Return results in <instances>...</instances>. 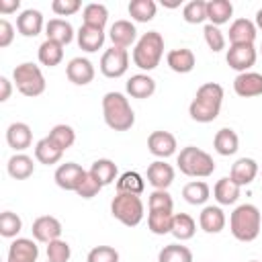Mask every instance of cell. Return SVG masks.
<instances>
[{"mask_svg": "<svg viewBox=\"0 0 262 262\" xmlns=\"http://www.w3.org/2000/svg\"><path fill=\"white\" fill-rule=\"evenodd\" d=\"M37 57H39V61H41L43 66H47V68H55V66H59L61 59H63V45L45 39V41L39 45V53H37Z\"/></svg>", "mask_w": 262, "mask_h": 262, "instance_id": "32", "label": "cell"}, {"mask_svg": "<svg viewBox=\"0 0 262 262\" xmlns=\"http://www.w3.org/2000/svg\"><path fill=\"white\" fill-rule=\"evenodd\" d=\"M18 6H20V0H0V12H2V14L16 12Z\"/></svg>", "mask_w": 262, "mask_h": 262, "instance_id": "52", "label": "cell"}, {"mask_svg": "<svg viewBox=\"0 0 262 262\" xmlns=\"http://www.w3.org/2000/svg\"><path fill=\"white\" fill-rule=\"evenodd\" d=\"M45 23H43V14L35 8H27L16 16V31L23 37H37L43 31Z\"/></svg>", "mask_w": 262, "mask_h": 262, "instance_id": "19", "label": "cell"}, {"mask_svg": "<svg viewBox=\"0 0 262 262\" xmlns=\"http://www.w3.org/2000/svg\"><path fill=\"white\" fill-rule=\"evenodd\" d=\"M47 137H49L61 151H66V149H70V147L74 145V141H76V131H74L70 125L59 123V125L51 127V131H49Z\"/></svg>", "mask_w": 262, "mask_h": 262, "instance_id": "40", "label": "cell"}, {"mask_svg": "<svg viewBox=\"0 0 262 262\" xmlns=\"http://www.w3.org/2000/svg\"><path fill=\"white\" fill-rule=\"evenodd\" d=\"M102 190V184L88 172L86 174V178H84V182L78 186V190H76V194L78 196H82V199H92V196H96L98 192Z\"/></svg>", "mask_w": 262, "mask_h": 262, "instance_id": "48", "label": "cell"}, {"mask_svg": "<svg viewBox=\"0 0 262 262\" xmlns=\"http://www.w3.org/2000/svg\"><path fill=\"white\" fill-rule=\"evenodd\" d=\"M37 258H39L37 244L29 237H16L8 248L6 262H37Z\"/></svg>", "mask_w": 262, "mask_h": 262, "instance_id": "17", "label": "cell"}, {"mask_svg": "<svg viewBox=\"0 0 262 262\" xmlns=\"http://www.w3.org/2000/svg\"><path fill=\"white\" fill-rule=\"evenodd\" d=\"M182 18L188 25H201L207 20V2L205 0H190L182 8Z\"/></svg>", "mask_w": 262, "mask_h": 262, "instance_id": "42", "label": "cell"}, {"mask_svg": "<svg viewBox=\"0 0 262 262\" xmlns=\"http://www.w3.org/2000/svg\"><path fill=\"white\" fill-rule=\"evenodd\" d=\"M63 151L49 139V137H43L35 143V160L39 164H45V166H51V164H57L61 160Z\"/></svg>", "mask_w": 262, "mask_h": 262, "instance_id": "29", "label": "cell"}, {"mask_svg": "<svg viewBox=\"0 0 262 262\" xmlns=\"http://www.w3.org/2000/svg\"><path fill=\"white\" fill-rule=\"evenodd\" d=\"M108 37L113 41V47H121V49H127L131 47L133 43H137V29L131 20H115L111 25V31H108Z\"/></svg>", "mask_w": 262, "mask_h": 262, "instance_id": "16", "label": "cell"}, {"mask_svg": "<svg viewBox=\"0 0 262 262\" xmlns=\"http://www.w3.org/2000/svg\"><path fill=\"white\" fill-rule=\"evenodd\" d=\"M254 41H256V25L250 18H235L229 27V43L254 45Z\"/></svg>", "mask_w": 262, "mask_h": 262, "instance_id": "20", "label": "cell"}, {"mask_svg": "<svg viewBox=\"0 0 262 262\" xmlns=\"http://www.w3.org/2000/svg\"><path fill=\"white\" fill-rule=\"evenodd\" d=\"M209 194H211V188L203 180H192L182 188V196L190 205H205L209 201Z\"/></svg>", "mask_w": 262, "mask_h": 262, "instance_id": "35", "label": "cell"}, {"mask_svg": "<svg viewBox=\"0 0 262 262\" xmlns=\"http://www.w3.org/2000/svg\"><path fill=\"white\" fill-rule=\"evenodd\" d=\"M262 227L260 209L252 203H244L229 215V229L237 242H254Z\"/></svg>", "mask_w": 262, "mask_h": 262, "instance_id": "2", "label": "cell"}, {"mask_svg": "<svg viewBox=\"0 0 262 262\" xmlns=\"http://www.w3.org/2000/svg\"><path fill=\"white\" fill-rule=\"evenodd\" d=\"M147 207L149 211H172L174 209L172 194L168 190H154L147 199Z\"/></svg>", "mask_w": 262, "mask_h": 262, "instance_id": "46", "label": "cell"}, {"mask_svg": "<svg viewBox=\"0 0 262 262\" xmlns=\"http://www.w3.org/2000/svg\"><path fill=\"white\" fill-rule=\"evenodd\" d=\"M12 80H14V86L20 94L25 96H39L45 92V78H43V72L39 66L31 63V61H25L20 66L14 68L12 72Z\"/></svg>", "mask_w": 262, "mask_h": 262, "instance_id": "7", "label": "cell"}, {"mask_svg": "<svg viewBox=\"0 0 262 262\" xmlns=\"http://www.w3.org/2000/svg\"><path fill=\"white\" fill-rule=\"evenodd\" d=\"M23 229V219L12 213V211H4L0 215V235L2 237H16Z\"/></svg>", "mask_w": 262, "mask_h": 262, "instance_id": "43", "label": "cell"}, {"mask_svg": "<svg viewBox=\"0 0 262 262\" xmlns=\"http://www.w3.org/2000/svg\"><path fill=\"white\" fill-rule=\"evenodd\" d=\"M127 94L133 98H149L156 92V80L147 74H135L127 80Z\"/></svg>", "mask_w": 262, "mask_h": 262, "instance_id": "25", "label": "cell"}, {"mask_svg": "<svg viewBox=\"0 0 262 262\" xmlns=\"http://www.w3.org/2000/svg\"><path fill=\"white\" fill-rule=\"evenodd\" d=\"M66 76L76 86H86L94 80V66L86 57H74L66 66Z\"/></svg>", "mask_w": 262, "mask_h": 262, "instance_id": "13", "label": "cell"}, {"mask_svg": "<svg viewBox=\"0 0 262 262\" xmlns=\"http://www.w3.org/2000/svg\"><path fill=\"white\" fill-rule=\"evenodd\" d=\"M166 63H168V68H170L172 72H176V74H188V72L194 70L196 59H194V53H192L190 49L178 47V49L168 51Z\"/></svg>", "mask_w": 262, "mask_h": 262, "instance_id": "22", "label": "cell"}, {"mask_svg": "<svg viewBox=\"0 0 262 262\" xmlns=\"http://www.w3.org/2000/svg\"><path fill=\"white\" fill-rule=\"evenodd\" d=\"M199 225L205 233H219L225 227V213L221 207L207 205L199 215Z\"/></svg>", "mask_w": 262, "mask_h": 262, "instance_id": "23", "label": "cell"}, {"mask_svg": "<svg viewBox=\"0 0 262 262\" xmlns=\"http://www.w3.org/2000/svg\"><path fill=\"white\" fill-rule=\"evenodd\" d=\"M147 182L154 186V190H168V186L174 182V168L164 160L151 162L147 166Z\"/></svg>", "mask_w": 262, "mask_h": 262, "instance_id": "14", "label": "cell"}, {"mask_svg": "<svg viewBox=\"0 0 262 262\" xmlns=\"http://www.w3.org/2000/svg\"><path fill=\"white\" fill-rule=\"evenodd\" d=\"M158 262H192V252L180 244H168L160 250Z\"/></svg>", "mask_w": 262, "mask_h": 262, "instance_id": "41", "label": "cell"}, {"mask_svg": "<svg viewBox=\"0 0 262 262\" xmlns=\"http://www.w3.org/2000/svg\"><path fill=\"white\" fill-rule=\"evenodd\" d=\"M102 117L113 131H127L135 123V113L121 92H106L102 98Z\"/></svg>", "mask_w": 262, "mask_h": 262, "instance_id": "3", "label": "cell"}, {"mask_svg": "<svg viewBox=\"0 0 262 262\" xmlns=\"http://www.w3.org/2000/svg\"><path fill=\"white\" fill-rule=\"evenodd\" d=\"M250 262H258V260H250Z\"/></svg>", "mask_w": 262, "mask_h": 262, "instance_id": "55", "label": "cell"}, {"mask_svg": "<svg viewBox=\"0 0 262 262\" xmlns=\"http://www.w3.org/2000/svg\"><path fill=\"white\" fill-rule=\"evenodd\" d=\"M111 215L123 225L135 227L143 219V201L139 199V194L117 192L115 199L111 201Z\"/></svg>", "mask_w": 262, "mask_h": 262, "instance_id": "6", "label": "cell"}, {"mask_svg": "<svg viewBox=\"0 0 262 262\" xmlns=\"http://www.w3.org/2000/svg\"><path fill=\"white\" fill-rule=\"evenodd\" d=\"M86 174H88V172H86L80 164H76V162H66V164L57 166V170H55L53 178H55V184H57L59 188L76 192V190H78V186L84 182Z\"/></svg>", "mask_w": 262, "mask_h": 262, "instance_id": "9", "label": "cell"}, {"mask_svg": "<svg viewBox=\"0 0 262 262\" xmlns=\"http://www.w3.org/2000/svg\"><path fill=\"white\" fill-rule=\"evenodd\" d=\"M254 25H256V29H260V31H262V8L256 12V20H254Z\"/></svg>", "mask_w": 262, "mask_h": 262, "instance_id": "53", "label": "cell"}, {"mask_svg": "<svg viewBox=\"0 0 262 262\" xmlns=\"http://www.w3.org/2000/svg\"><path fill=\"white\" fill-rule=\"evenodd\" d=\"M203 35H205V43H207V47H209L213 53L225 49V35L219 31V27H215V25L209 23V25H205Z\"/></svg>", "mask_w": 262, "mask_h": 262, "instance_id": "45", "label": "cell"}, {"mask_svg": "<svg viewBox=\"0 0 262 262\" xmlns=\"http://www.w3.org/2000/svg\"><path fill=\"white\" fill-rule=\"evenodd\" d=\"M145 190V180L139 172H123L117 178V192H129V194H141Z\"/></svg>", "mask_w": 262, "mask_h": 262, "instance_id": "36", "label": "cell"}, {"mask_svg": "<svg viewBox=\"0 0 262 262\" xmlns=\"http://www.w3.org/2000/svg\"><path fill=\"white\" fill-rule=\"evenodd\" d=\"M80 8H82V2L80 0H53L51 2V10L57 16H72Z\"/></svg>", "mask_w": 262, "mask_h": 262, "instance_id": "49", "label": "cell"}, {"mask_svg": "<svg viewBox=\"0 0 262 262\" xmlns=\"http://www.w3.org/2000/svg\"><path fill=\"white\" fill-rule=\"evenodd\" d=\"M239 188L242 186H237L229 176H225V178L217 180V184L213 188V196L219 205H233L239 199Z\"/></svg>", "mask_w": 262, "mask_h": 262, "instance_id": "30", "label": "cell"}, {"mask_svg": "<svg viewBox=\"0 0 262 262\" xmlns=\"http://www.w3.org/2000/svg\"><path fill=\"white\" fill-rule=\"evenodd\" d=\"M260 53H262V47H260Z\"/></svg>", "mask_w": 262, "mask_h": 262, "instance_id": "56", "label": "cell"}, {"mask_svg": "<svg viewBox=\"0 0 262 262\" xmlns=\"http://www.w3.org/2000/svg\"><path fill=\"white\" fill-rule=\"evenodd\" d=\"M172 219H174L172 211H149L147 227L156 235H166V233L172 231Z\"/></svg>", "mask_w": 262, "mask_h": 262, "instance_id": "37", "label": "cell"}, {"mask_svg": "<svg viewBox=\"0 0 262 262\" xmlns=\"http://www.w3.org/2000/svg\"><path fill=\"white\" fill-rule=\"evenodd\" d=\"M162 55H164V37L158 31L143 33L133 47V63L145 72L156 70L162 61Z\"/></svg>", "mask_w": 262, "mask_h": 262, "instance_id": "4", "label": "cell"}, {"mask_svg": "<svg viewBox=\"0 0 262 262\" xmlns=\"http://www.w3.org/2000/svg\"><path fill=\"white\" fill-rule=\"evenodd\" d=\"M256 57H258V51L254 45H229L225 61L231 70L244 74L256 63Z\"/></svg>", "mask_w": 262, "mask_h": 262, "instance_id": "10", "label": "cell"}, {"mask_svg": "<svg viewBox=\"0 0 262 262\" xmlns=\"http://www.w3.org/2000/svg\"><path fill=\"white\" fill-rule=\"evenodd\" d=\"M233 90L242 98H254L262 94V74L258 72H244L237 74L233 80Z\"/></svg>", "mask_w": 262, "mask_h": 262, "instance_id": "15", "label": "cell"}, {"mask_svg": "<svg viewBox=\"0 0 262 262\" xmlns=\"http://www.w3.org/2000/svg\"><path fill=\"white\" fill-rule=\"evenodd\" d=\"M72 256V248L66 239H53L47 244V260L49 262H68Z\"/></svg>", "mask_w": 262, "mask_h": 262, "instance_id": "44", "label": "cell"}, {"mask_svg": "<svg viewBox=\"0 0 262 262\" xmlns=\"http://www.w3.org/2000/svg\"><path fill=\"white\" fill-rule=\"evenodd\" d=\"M47 262H49V260H47Z\"/></svg>", "mask_w": 262, "mask_h": 262, "instance_id": "57", "label": "cell"}, {"mask_svg": "<svg viewBox=\"0 0 262 262\" xmlns=\"http://www.w3.org/2000/svg\"><path fill=\"white\" fill-rule=\"evenodd\" d=\"M176 137L170 133V131H151L149 137H147V149L149 154H154L156 158H170L176 154Z\"/></svg>", "mask_w": 262, "mask_h": 262, "instance_id": "12", "label": "cell"}, {"mask_svg": "<svg viewBox=\"0 0 262 262\" xmlns=\"http://www.w3.org/2000/svg\"><path fill=\"white\" fill-rule=\"evenodd\" d=\"M156 2L154 0H131L129 2V16L135 23H149L156 16Z\"/></svg>", "mask_w": 262, "mask_h": 262, "instance_id": "38", "label": "cell"}, {"mask_svg": "<svg viewBox=\"0 0 262 262\" xmlns=\"http://www.w3.org/2000/svg\"><path fill=\"white\" fill-rule=\"evenodd\" d=\"M176 164H178L180 172L190 176V178H207V176H211L215 172L213 158L207 151H203V149H199L194 145L182 147L180 154H178Z\"/></svg>", "mask_w": 262, "mask_h": 262, "instance_id": "5", "label": "cell"}, {"mask_svg": "<svg viewBox=\"0 0 262 262\" xmlns=\"http://www.w3.org/2000/svg\"><path fill=\"white\" fill-rule=\"evenodd\" d=\"M88 172H90L102 186H106V184H111V182L117 180V164H115L113 160H106V158H100V160L92 162V166H90Z\"/></svg>", "mask_w": 262, "mask_h": 262, "instance_id": "33", "label": "cell"}, {"mask_svg": "<svg viewBox=\"0 0 262 262\" xmlns=\"http://www.w3.org/2000/svg\"><path fill=\"white\" fill-rule=\"evenodd\" d=\"M221 102H223V86H219L217 82H207L199 86L188 106V115L196 123H211L219 117Z\"/></svg>", "mask_w": 262, "mask_h": 262, "instance_id": "1", "label": "cell"}, {"mask_svg": "<svg viewBox=\"0 0 262 262\" xmlns=\"http://www.w3.org/2000/svg\"><path fill=\"white\" fill-rule=\"evenodd\" d=\"M12 39H14V27L6 18H2L0 20V47H8Z\"/></svg>", "mask_w": 262, "mask_h": 262, "instance_id": "50", "label": "cell"}, {"mask_svg": "<svg viewBox=\"0 0 262 262\" xmlns=\"http://www.w3.org/2000/svg\"><path fill=\"white\" fill-rule=\"evenodd\" d=\"M31 231H33V237L37 242L49 244L53 239H59L63 229H61V223H59L57 217H53V215H41V217H37L33 221Z\"/></svg>", "mask_w": 262, "mask_h": 262, "instance_id": "11", "label": "cell"}, {"mask_svg": "<svg viewBox=\"0 0 262 262\" xmlns=\"http://www.w3.org/2000/svg\"><path fill=\"white\" fill-rule=\"evenodd\" d=\"M194 231H196V223H194V219H192L190 215H186V213H174L172 231H170V233H172L176 239L186 242V239H190V237L194 235Z\"/></svg>", "mask_w": 262, "mask_h": 262, "instance_id": "34", "label": "cell"}, {"mask_svg": "<svg viewBox=\"0 0 262 262\" xmlns=\"http://www.w3.org/2000/svg\"><path fill=\"white\" fill-rule=\"evenodd\" d=\"M233 14V4L229 0H209L207 2V20L215 27L229 23Z\"/></svg>", "mask_w": 262, "mask_h": 262, "instance_id": "28", "label": "cell"}, {"mask_svg": "<svg viewBox=\"0 0 262 262\" xmlns=\"http://www.w3.org/2000/svg\"><path fill=\"white\" fill-rule=\"evenodd\" d=\"M213 147H215V151L219 156H233L237 151V147H239V137H237V133L233 129L223 127V129H219L215 133Z\"/></svg>", "mask_w": 262, "mask_h": 262, "instance_id": "27", "label": "cell"}, {"mask_svg": "<svg viewBox=\"0 0 262 262\" xmlns=\"http://www.w3.org/2000/svg\"><path fill=\"white\" fill-rule=\"evenodd\" d=\"M258 176V162L254 158H239L229 172V178L237 184V186H248L254 182V178Z\"/></svg>", "mask_w": 262, "mask_h": 262, "instance_id": "21", "label": "cell"}, {"mask_svg": "<svg viewBox=\"0 0 262 262\" xmlns=\"http://www.w3.org/2000/svg\"><path fill=\"white\" fill-rule=\"evenodd\" d=\"M164 6H168V8H176V6H180V2H164Z\"/></svg>", "mask_w": 262, "mask_h": 262, "instance_id": "54", "label": "cell"}, {"mask_svg": "<svg viewBox=\"0 0 262 262\" xmlns=\"http://www.w3.org/2000/svg\"><path fill=\"white\" fill-rule=\"evenodd\" d=\"M6 143L14 151H18V154L25 151L33 143V131H31V127L27 123H20V121L10 123L8 129H6Z\"/></svg>", "mask_w": 262, "mask_h": 262, "instance_id": "18", "label": "cell"}, {"mask_svg": "<svg viewBox=\"0 0 262 262\" xmlns=\"http://www.w3.org/2000/svg\"><path fill=\"white\" fill-rule=\"evenodd\" d=\"M10 92H12V84L8 78H0V102H6L10 98Z\"/></svg>", "mask_w": 262, "mask_h": 262, "instance_id": "51", "label": "cell"}, {"mask_svg": "<svg viewBox=\"0 0 262 262\" xmlns=\"http://www.w3.org/2000/svg\"><path fill=\"white\" fill-rule=\"evenodd\" d=\"M106 20H108V10H106L104 4L92 2V4L84 6V25L86 27H94V29H102L104 31Z\"/></svg>", "mask_w": 262, "mask_h": 262, "instance_id": "39", "label": "cell"}, {"mask_svg": "<svg viewBox=\"0 0 262 262\" xmlns=\"http://www.w3.org/2000/svg\"><path fill=\"white\" fill-rule=\"evenodd\" d=\"M129 70V53L121 47H111L100 57V72L106 78H121Z\"/></svg>", "mask_w": 262, "mask_h": 262, "instance_id": "8", "label": "cell"}, {"mask_svg": "<svg viewBox=\"0 0 262 262\" xmlns=\"http://www.w3.org/2000/svg\"><path fill=\"white\" fill-rule=\"evenodd\" d=\"M6 170L8 174L14 178V180H27L33 170H35V164H33V158H29L27 154H14L8 164H6Z\"/></svg>", "mask_w": 262, "mask_h": 262, "instance_id": "31", "label": "cell"}, {"mask_svg": "<svg viewBox=\"0 0 262 262\" xmlns=\"http://www.w3.org/2000/svg\"><path fill=\"white\" fill-rule=\"evenodd\" d=\"M45 35L49 41H55L59 45H68L74 39V27L63 18H51L45 25Z\"/></svg>", "mask_w": 262, "mask_h": 262, "instance_id": "26", "label": "cell"}, {"mask_svg": "<svg viewBox=\"0 0 262 262\" xmlns=\"http://www.w3.org/2000/svg\"><path fill=\"white\" fill-rule=\"evenodd\" d=\"M78 39V47L86 53H94L104 45V31L102 29H94V27H86L82 25L76 33Z\"/></svg>", "mask_w": 262, "mask_h": 262, "instance_id": "24", "label": "cell"}, {"mask_svg": "<svg viewBox=\"0 0 262 262\" xmlns=\"http://www.w3.org/2000/svg\"><path fill=\"white\" fill-rule=\"evenodd\" d=\"M86 262H119V252L111 246H96L88 252Z\"/></svg>", "mask_w": 262, "mask_h": 262, "instance_id": "47", "label": "cell"}]
</instances>
